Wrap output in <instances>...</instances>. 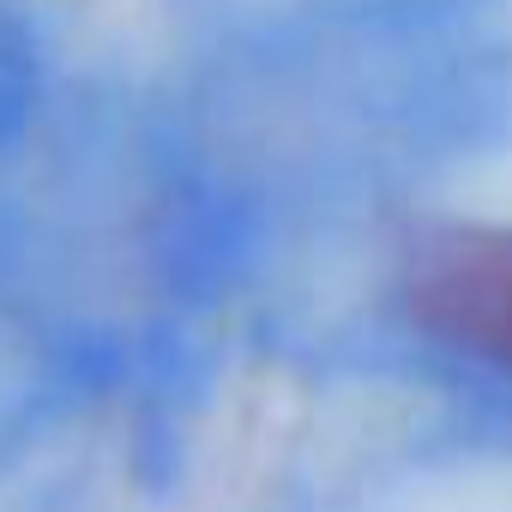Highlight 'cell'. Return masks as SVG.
<instances>
[{
    "label": "cell",
    "instance_id": "cell-1",
    "mask_svg": "<svg viewBox=\"0 0 512 512\" xmlns=\"http://www.w3.org/2000/svg\"><path fill=\"white\" fill-rule=\"evenodd\" d=\"M410 314L440 344L512 374V229H440L410 260Z\"/></svg>",
    "mask_w": 512,
    "mask_h": 512
}]
</instances>
